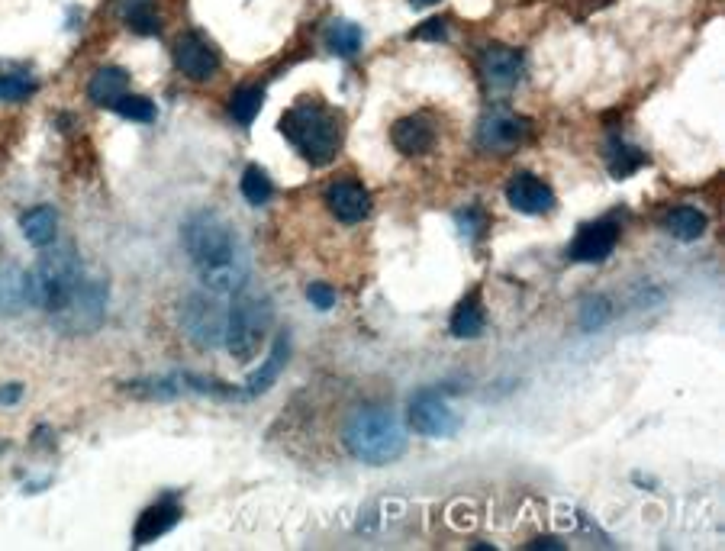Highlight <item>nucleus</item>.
<instances>
[{"label":"nucleus","mask_w":725,"mask_h":551,"mask_svg":"<svg viewBox=\"0 0 725 551\" xmlns=\"http://www.w3.org/2000/svg\"><path fill=\"white\" fill-rule=\"evenodd\" d=\"M307 297L316 310H329V307H336V290H332L329 284H310L307 290Z\"/></svg>","instance_id":"obj_30"},{"label":"nucleus","mask_w":725,"mask_h":551,"mask_svg":"<svg viewBox=\"0 0 725 551\" xmlns=\"http://www.w3.org/2000/svg\"><path fill=\"white\" fill-rule=\"evenodd\" d=\"M216 297L220 294H191L181 307V323L187 329V336L200 348H216L226 342L229 310Z\"/></svg>","instance_id":"obj_7"},{"label":"nucleus","mask_w":725,"mask_h":551,"mask_svg":"<svg viewBox=\"0 0 725 551\" xmlns=\"http://www.w3.org/2000/svg\"><path fill=\"white\" fill-rule=\"evenodd\" d=\"M261 104H265V91H261V87H242V91L232 94L229 113L236 116L242 126H252V120H255L258 110H261Z\"/></svg>","instance_id":"obj_24"},{"label":"nucleus","mask_w":725,"mask_h":551,"mask_svg":"<svg viewBox=\"0 0 725 551\" xmlns=\"http://www.w3.org/2000/svg\"><path fill=\"white\" fill-rule=\"evenodd\" d=\"M326 203L336 220L342 223H361L371 213V197L361 184L355 181H339L326 191Z\"/></svg>","instance_id":"obj_14"},{"label":"nucleus","mask_w":725,"mask_h":551,"mask_svg":"<svg viewBox=\"0 0 725 551\" xmlns=\"http://www.w3.org/2000/svg\"><path fill=\"white\" fill-rule=\"evenodd\" d=\"M26 303V271L13 261H0V316H17Z\"/></svg>","instance_id":"obj_17"},{"label":"nucleus","mask_w":725,"mask_h":551,"mask_svg":"<svg viewBox=\"0 0 725 551\" xmlns=\"http://www.w3.org/2000/svg\"><path fill=\"white\" fill-rule=\"evenodd\" d=\"M81 258L75 252V245H55L52 252H46L33 268L26 271V294L29 307H39L46 313H58L65 307V300L71 297V290L81 281Z\"/></svg>","instance_id":"obj_2"},{"label":"nucleus","mask_w":725,"mask_h":551,"mask_svg":"<svg viewBox=\"0 0 725 551\" xmlns=\"http://www.w3.org/2000/svg\"><path fill=\"white\" fill-rule=\"evenodd\" d=\"M20 229L29 245H36V249H46V245L55 242V229H58V213L52 207H33L29 213H23L20 220Z\"/></svg>","instance_id":"obj_20"},{"label":"nucleus","mask_w":725,"mask_h":551,"mask_svg":"<svg viewBox=\"0 0 725 551\" xmlns=\"http://www.w3.org/2000/svg\"><path fill=\"white\" fill-rule=\"evenodd\" d=\"M287 358H290V342H287V336H281L278 342H274L271 355L258 365V371L249 374V381H245V397L265 394V390L281 377V371H284V365H287Z\"/></svg>","instance_id":"obj_16"},{"label":"nucleus","mask_w":725,"mask_h":551,"mask_svg":"<svg viewBox=\"0 0 725 551\" xmlns=\"http://www.w3.org/2000/svg\"><path fill=\"white\" fill-rule=\"evenodd\" d=\"M178 519H181V510L174 503H158L152 510H145L136 522V535H133L136 545H149L155 539H162L165 532L178 526Z\"/></svg>","instance_id":"obj_18"},{"label":"nucleus","mask_w":725,"mask_h":551,"mask_svg":"<svg viewBox=\"0 0 725 551\" xmlns=\"http://www.w3.org/2000/svg\"><path fill=\"white\" fill-rule=\"evenodd\" d=\"M104 307H107V281L94 278V274H81L78 287L71 290V297L55 313V319L71 336H81V332H94L104 323Z\"/></svg>","instance_id":"obj_6"},{"label":"nucleus","mask_w":725,"mask_h":551,"mask_svg":"<svg viewBox=\"0 0 725 551\" xmlns=\"http://www.w3.org/2000/svg\"><path fill=\"white\" fill-rule=\"evenodd\" d=\"M33 91H36V81L23 75V71H0V100L17 104V100H26Z\"/></svg>","instance_id":"obj_27"},{"label":"nucleus","mask_w":725,"mask_h":551,"mask_svg":"<svg viewBox=\"0 0 725 551\" xmlns=\"http://www.w3.org/2000/svg\"><path fill=\"white\" fill-rule=\"evenodd\" d=\"M481 332H484V313H481V307H477L474 300L461 303V307L455 310V316H452V336H458V339H477Z\"/></svg>","instance_id":"obj_25"},{"label":"nucleus","mask_w":725,"mask_h":551,"mask_svg":"<svg viewBox=\"0 0 725 551\" xmlns=\"http://www.w3.org/2000/svg\"><path fill=\"white\" fill-rule=\"evenodd\" d=\"M281 133L310 165H329L339 152V123L319 104H294L281 116Z\"/></svg>","instance_id":"obj_3"},{"label":"nucleus","mask_w":725,"mask_h":551,"mask_svg":"<svg viewBox=\"0 0 725 551\" xmlns=\"http://www.w3.org/2000/svg\"><path fill=\"white\" fill-rule=\"evenodd\" d=\"M619 242V226L609 223V220H600V223H590L577 232V239L571 242V261L577 265H597V261L609 258Z\"/></svg>","instance_id":"obj_13"},{"label":"nucleus","mask_w":725,"mask_h":551,"mask_svg":"<svg viewBox=\"0 0 725 551\" xmlns=\"http://www.w3.org/2000/svg\"><path fill=\"white\" fill-rule=\"evenodd\" d=\"M345 448L365 464H390L403 455L406 432L390 410H358L345 426Z\"/></svg>","instance_id":"obj_4"},{"label":"nucleus","mask_w":725,"mask_h":551,"mask_svg":"<svg viewBox=\"0 0 725 551\" xmlns=\"http://www.w3.org/2000/svg\"><path fill=\"white\" fill-rule=\"evenodd\" d=\"M23 397V387L20 384H7L4 390H0V403H17Z\"/></svg>","instance_id":"obj_32"},{"label":"nucleus","mask_w":725,"mask_h":551,"mask_svg":"<svg viewBox=\"0 0 725 551\" xmlns=\"http://www.w3.org/2000/svg\"><path fill=\"white\" fill-rule=\"evenodd\" d=\"M532 548H564L558 539H539V542H532Z\"/></svg>","instance_id":"obj_33"},{"label":"nucleus","mask_w":725,"mask_h":551,"mask_svg":"<svg viewBox=\"0 0 725 551\" xmlns=\"http://www.w3.org/2000/svg\"><path fill=\"white\" fill-rule=\"evenodd\" d=\"M271 194H274V187H271L268 174L261 171L258 165L245 168V174H242V197L249 203H255V207H261V203L271 200Z\"/></svg>","instance_id":"obj_26"},{"label":"nucleus","mask_w":725,"mask_h":551,"mask_svg":"<svg viewBox=\"0 0 725 551\" xmlns=\"http://www.w3.org/2000/svg\"><path fill=\"white\" fill-rule=\"evenodd\" d=\"M271 329V300L265 294H242L236 303L229 307V316H226V348L229 355L242 361V365H249V361L258 355V348L265 345V336Z\"/></svg>","instance_id":"obj_5"},{"label":"nucleus","mask_w":725,"mask_h":551,"mask_svg":"<svg viewBox=\"0 0 725 551\" xmlns=\"http://www.w3.org/2000/svg\"><path fill=\"white\" fill-rule=\"evenodd\" d=\"M113 110L120 113L123 120H133V123H152V120H155V104H152L149 97L123 94V97L113 104Z\"/></svg>","instance_id":"obj_28"},{"label":"nucleus","mask_w":725,"mask_h":551,"mask_svg":"<svg viewBox=\"0 0 725 551\" xmlns=\"http://www.w3.org/2000/svg\"><path fill=\"white\" fill-rule=\"evenodd\" d=\"M416 4H435V0H416Z\"/></svg>","instance_id":"obj_34"},{"label":"nucleus","mask_w":725,"mask_h":551,"mask_svg":"<svg viewBox=\"0 0 725 551\" xmlns=\"http://www.w3.org/2000/svg\"><path fill=\"white\" fill-rule=\"evenodd\" d=\"M361 26H355V23H348V20H336L329 26V33H326V42H329V49L336 52V55H342V58H348V55H355L358 49H361Z\"/></svg>","instance_id":"obj_23"},{"label":"nucleus","mask_w":725,"mask_h":551,"mask_svg":"<svg viewBox=\"0 0 725 551\" xmlns=\"http://www.w3.org/2000/svg\"><path fill=\"white\" fill-rule=\"evenodd\" d=\"M184 252L210 294H239L249 281V252L220 213L200 210L181 229Z\"/></svg>","instance_id":"obj_1"},{"label":"nucleus","mask_w":725,"mask_h":551,"mask_svg":"<svg viewBox=\"0 0 725 551\" xmlns=\"http://www.w3.org/2000/svg\"><path fill=\"white\" fill-rule=\"evenodd\" d=\"M123 94H129V78L123 68H100V71H94L91 84H87V97H91L97 107L113 110V104Z\"/></svg>","instance_id":"obj_19"},{"label":"nucleus","mask_w":725,"mask_h":551,"mask_svg":"<svg viewBox=\"0 0 725 551\" xmlns=\"http://www.w3.org/2000/svg\"><path fill=\"white\" fill-rule=\"evenodd\" d=\"M410 426L429 439H452L461 429V419L452 413L442 390H419L410 400Z\"/></svg>","instance_id":"obj_8"},{"label":"nucleus","mask_w":725,"mask_h":551,"mask_svg":"<svg viewBox=\"0 0 725 551\" xmlns=\"http://www.w3.org/2000/svg\"><path fill=\"white\" fill-rule=\"evenodd\" d=\"M606 165L613 178H629V174L648 165V155L642 149H632V145H626L622 139H613L606 149Z\"/></svg>","instance_id":"obj_21"},{"label":"nucleus","mask_w":725,"mask_h":551,"mask_svg":"<svg viewBox=\"0 0 725 551\" xmlns=\"http://www.w3.org/2000/svg\"><path fill=\"white\" fill-rule=\"evenodd\" d=\"M506 200H510V207L519 210V213L542 216L555 207V191H551L542 178L522 171V174H513L510 184H506Z\"/></svg>","instance_id":"obj_12"},{"label":"nucleus","mask_w":725,"mask_h":551,"mask_svg":"<svg viewBox=\"0 0 725 551\" xmlns=\"http://www.w3.org/2000/svg\"><path fill=\"white\" fill-rule=\"evenodd\" d=\"M126 23L133 26L139 36H155L158 33V17L152 13V7L145 4V0H136V4L126 10Z\"/></svg>","instance_id":"obj_29"},{"label":"nucleus","mask_w":725,"mask_h":551,"mask_svg":"<svg viewBox=\"0 0 725 551\" xmlns=\"http://www.w3.org/2000/svg\"><path fill=\"white\" fill-rule=\"evenodd\" d=\"M664 226H667V232H671L674 239L693 242V239H700L703 232H706V216L696 210V207H677V210L667 213Z\"/></svg>","instance_id":"obj_22"},{"label":"nucleus","mask_w":725,"mask_h":551,"mask_svg":"<svg viewBox=\"0 0 725 551\" xmlns=\"http://www.w3.org/2000/svg\"><path fill=\"white\" fill-rule=\"evenodd\" d=\"M481 71L484 81L493 91H513V87L522 81V71H526V62H522V52L510 49V46H487L481 55Z\"/></svg>","instance_id":"obj_11"},{"label":"nucleus","mask_w":725,"mask_h":551,"mask_svg":"<svg viewBox=\"0 0 725 551\" xmlns=\"http://www.w3.org/2000/svg\"><path fill=\"white\" fill-rule=\"evenodd\" d=\"M390 139H394V145L403 155H423L432 149L435 129L429 120H423V116H403V120H397L394 129H390Z\"/></svg>","instance_id":"obj_15"},{"label":"nucleus","mask_w":725,"mask_h":551,"mask_svg":"<svg viewBox=\"0 0 725 551\" xmlns=\"http://www.w3.org/2000/svg\"><path fill=\"white\" fill-rule=\"evenodd\" d=\"M445 23L442 20H429V23H423V29H416V39H445Z\"/></svg>","instance_id":"obj_31"},{"label":"nucleus","mask_w":725,"mask_h":551,"mask_svg":"<svg viewBox=\"0 0 725 551\" xmlns=\"http://www.w3.org/2000/svg\"><path fill=\"white\" fill-rule=\"evenodd\" d=\"M526 120H519L516 113L510 110H493L487 113L481 126H477V142L487 152H510L516 145L526 139Z\"/></svg>","instance_id":"obj_9"},{"label":"nucleus","mask_w":725,"mask_h":551,"mask_svg":"<svg viewBox=\"0 0 725 551\" xmlns=\"http://www.w3.org/2000/svg\"><path fill=\"white\" fill-rule=\"evenodd\" d=\"M174 65H178L187 78L194 81H210L220 68V55L207 39L197 33H187L174 42Z\"/></svg>","instance_id":"obj_10"}]
</instances>
